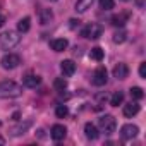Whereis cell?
Segmentation results:
<instances>
[{
    "label": "cell",
    "instance_id": "6da1fadb",
    "mask_svg": "<svg viewBox=\"0 0 146 146\" xmlns=\"http://www.w3.org/2000/svg\"><path fill=\"white\" fill-rule=\"evenodd\" d=\"M23 93V86H19L14 81H2L0 83V98L2 100H11L17 98Z\"/></svg>",
    "mask_w": 146,
    "mask_h": 146
},
{
    "label": "cell",
    "instance_id": "7a4b0ae2",
    "mask_svg": "<svg viewBox=\"0 0 146 146\" xmlns=\"http://www.w3.org/2000/svg\"><path fill=\"white\" fill-rule=\"evenodd\" d=\"M19 41H21V36L16 31H5L0 35V46L4 50H12Z\"/></svg>",
    "mask_w": 146,
    "mask_h": 146
},
{
    "label": "cell",
    "instance_id": "3957f363",
    "mask_svg": "<svg viewBox=\"0 0 146 146\" xmlns=\"http://www.w3.org/2000/svg\"><path fill=\"white\" fill-rule=\"evenodd\" d=\"M98 125H100V129H102L105 134H112V132H115L117 120H115L113 115H102V117L98 119Z\"/></svg>",
    "mask_w": 146,
    "mask_h": 146
},
{
    "label": "cell",
    "instance_id": "277c9868",
    "mask_svg": "<svg viewBox=\"0 0 146 146\" xmlns=\"http://www.w3.org/2000/svg\"><path fill=\"white\" fill-rule=\"evenodd\" d=\"M102 33H103L102 24L91 23V24H88V26L81 31V36H84V38H88V40H98V38L102 36Z\"/></svg>",
    "mask_w": 146,
    "mask_h": 146
},
{
    "label": "cell",
    "instance_id": "5b68a950",
    "mask_svg": "<svg viewBox=\"0 0 146 146\" xmlns=\"http://www.w3.org/2000/svg\"><path fill=\"white\" fill-rule=\"evenodd\" d=\"M19 64H21V57L17 53H5L2 58H0V65L4 69H7V70H12V69L19 67Z\"/></svg>",
    "mask_w": 146,
    "mask_h": 146
},
{
    "label": "cell",
    "instance_id": "8992f818",
    "mask_svg": "<svg viewBox=\"0 0 146 146\" xmlns=\"http://www.w3.org/2000/svg\"><path fill=\"white\" fill-rule=\"evenodd\" d=\"M93 84L95 86H105L107 84V81H108V72H107V69L103 67V65H100L95 72H93Z\"/></svg>",
    "mask_w": 146,
    "mask_h": 146
},
{
    "label": "cell",
    "instance_id": "52a82bcc",
    "mask_svg": "<svg viewBox=\"0 0 146 146\" xmlns=\"http://www.w3.org/2000/svg\"><path fill=\"white\" fill-rule=\"evenodd\" d=\"M137 132H139V127L134 125V124H125V125L120 127V137L125 139V141L127 139H134L137 136Z\"/></svg>",
    "mask_w": 146,
    "mask_h": 146
},
{
    "label": "cell",
    "instance_id": "ba28073f",
    "mask_svg": "<svg viewBox=\"0 0 146 146\" xmlns=\"http://www.w3.org/2000/svg\"><path fill=\"white\" fill-rule=\"evenodd\" d=\"M50 136H52L53 141H62V139H65V136H67V129H65L62 124H55V125H52V129H50Z\"/></svg>",
    "mask_w": 146,
    "mask_h": 146
},
{
    "label": "cell",
    "instance_id": "9c48e42d",
    "mask_svg": "<svg viewBox=\"0 0 146 146\" xmlns=\"http://www.w3.org/2000/svg\"><path fill=\"white\" fill-rule=\"evenodd\" d=\"M60 70H62V74H64L65 78H70V76L76 72V64H74V60H62V62H60Z\"/></svg>",
    "mask_w": 146,
    "mask_h": 146
},
{
    "label": "cell",
    "instance_id": "30bf717a",
    "mask_svg": "<svg viewBox=\"0 0 146 146\" xmlns=\"http://www.w3.org/2000/svg\"><path fill=\"white\" fill-rule=\"evenodd\" d=\"M129 76V67H127V64H117L115 67H113V78L115 79H125Z\"/></svg>",
    "mask_w": 146,
    "mask_h": 146
},
{
    "label": "cell",
    "instance_id": "8fae6325",
    "mask_svg": "<svg viewBox=\"0 0 146 146\" xmlns=\"http://www.w3.org/2000/svg\"><path fill=\"white\" fill-rule=\"evenodd\" d=\"M137 112H139V103L136 100L131 102V103H127V105H124V115L127 119H132L134 115H137Z\"/></svg>",
    "mask_w": 146,
    "mask_h": 146
},
{
    "label": "cell",
    "instance_id": "7c38bea8",
    "mask_svg": "<svg viewBox=\"0 0 146 146\" xmlns=\"http://www.w3.org/2000/svg\"><path fill=\"white\" fill-rule=\"evenodd\" d=\"M31 120H26V122H21V124H17L16 127H12L11 129V134L12 136H23V134H26L28 132V129L31 127Z\"/></svg>",
    "mask_w": 146,
    "mask_h": 146
},
{
    "label": "cell",
    "instance_id": "4fadbf2b",
    "mask_svg": "<svg viewBox=\"0 0 146 146\" xmlns=\"http://www.w3.org/2000/svg\"><path fill=\"white\" fill-rule=\"evenodd\" d=\"M50 46H52L53 52H64V50H67L69 41L65 38H57V40H52L50 41Z\"/></svg>",
    "mask_w": 146,
    "mask_h": 146
},
{
    "label": "cell",
    "instance_id": "5bb4252c",
    "mask_svg": "<svg viewBox=\"0 0 146 146\" xmlns=\"http://www.w3.org/2000/svg\"><path fill=\"white\" fill-rule=\"evenodd\" d=\"M84 134H86V137H88V139H91V141L98 139V136H100V132H98L96 125H93L91 122H86V124H84Z\"/></svg>",
    "mask_w": 146,
    "mask_h": 146
},
{
    "label": "cell",
    "instance_id": "9a60e30c",
    "mask_svg": "<svg viewBox=\"0 0 146 146\" xmlns=\"http://www.w3.org/2000/svg\"><path fill=\"white\" fill-rule=\"evenodd\" d=\"M93 2H95V0H78L76 5H74V9H76V12L83 14V12H86L88 9H91Z\"/></svg>",
    "mask_w": 146,
    "mask_h": 146
},
{
    "label": "cell",
    "instance_id": "2e32d148",
    "mask_svg": "<svg viewBox=\"0 0 146 146\" xmlns=\"http://www.w3.org/2000/svg\"><path fill=\"white\" fill-rule=\"evenodd\" d=\"M127 17H129V14H127V12H122V14H115V16L112 17V24H113L115 28H122V26L127 23Z\"/></svg>",
    "mask_w": 146,
    "mask_h": 146
},
{
    "label": "cell",
    "instance_id": "e0dca14e",
    "mask_svg": "<svg viewBox=\"0 0 146 146\" xmlns=\"http://www.w3.org/2000/svg\"><path fill=\"white\" fill-rule=\"evenodd\" d=\"M40 78L38 76H35V74H28L24 79H23V84L26 86V88H36L38 84H40Z\"/></svg>",
    "mask_w": 146,
    "mask_h": 146
},
{
    "label": "cell",
    "instance_id": "ac0fdd59",
    "mask_svg": "<svg viewBox=\"0 0 146 146\" xmlns=\"http://www.w3.org/2000/svg\"><path fill=\"white\" fill-rule=\"evenodd\" d=\"M52 19H53L52 9H41L40 11V23L41 24H48V23H52Z\"/></svg>",
    "mask_w": 146,
    "mask_h": 146
},
{
    "label": "cell",
    "instance_id": "d6986e66",
    "mask_svg": "<svg viewBox=\"0 0 146 146\" xmlns=\"http://www.w3.org/2000/svg\"><path fill=\"white\" fill-rule=\"evenodd\" d=\"M31 28V19L29 17H23L19 23H17V31L19 33H28Z\"/></svg>",
    "mask_w": 146,
    "mask_h": 146
},
{
    "label": "cell",
    "instance_id": "ffe728a7",
    "mask_svg": "<svg viewBox=\"0 0 146 146\" xmlns=\"http://www.w3.org/2000/svg\"><path fill=\"white\" fill-rule=\"evenodd\" d=\"M90 57H91L93 60H96V62H102V60H103V57H105V52H103L100 46H95V48H91Z\"/></svg>",
    "mask_w": 146,
    "mask_h": 146
},
{
    "label": "cell",
    "instance_id": "44dd1931",
    "mask_svg": "<svg viewBox=\"0 0 146 146\" xmlns=\"http://www.w3.org/2000/svg\"><path fill=\"white\" fill-rule=\"evenodd\" d=\"M122 102H124V93L122 91H115L112 95V98H110V105L112 107H119V105H122Z\"/></svg>",
    "mask_w": 146,
    "mask_h": 146
},
{
    "label": "cell",
    "instance_id": "7402d4cb",
    "mask_svg": "<svg viewBox=\"0 0 146 146\" xmlns=\"http://www.w3.org/2000/svg\"><path fill=\"white\" fill-rule=\"evenodd\" d=\"M129 93H131V98L136 100V102H137V100H143V96H144V91H143L139 86H132V88L129 90Z\"/></svg>",
    "mask_w": 146,
    "mask_h": 146
},
{
    "label": "cell",
    "instance_id": "603a6c76",
    "mask_svg": "<svg viewBox=\"0 0 146 146\" xmlns=\"http://www.w3.org/2000/svg\"><path fill=\"white\" fill-rule=\"evenodd\" d=\"M125 40H127V33H125L122 28L113 33V43H119V45H120V43H124Z\"/></svg>",
    "mask_w": 146,
    "mask_h": 146
},
{
    "label": "cell",
    "instance_id": "cb8c5ba5",
    "mask_svg": "<svg viewBox=\"0 0 146 146\" xmlns=\"http://www.w3.org/2000/svg\"><path fill=\"white\" fill-rule=\"evenodd\" d=\"M53 88H55L57 91H64V90L67 88V81H65L64 78H57V79L53 81Z\"/></svg>",
    "mask_w": 146,
    "mask_h": 146
},
{
    "label": "cell",
    "instance_id": "d4e9b609",
    "mask_svg": "<svg viewBox=\"0 0 146 146\" xmlns=\"http://www.w3.org/2000/svg\"><path fill=\"white\" fill-rule=\"evenodd\" d=\"M67 113H69V108H67L65 105H57V108H55V115H57L58 119L67 117Z\"/></svg>",
    "mask_w": 146,
    "mask_h": 146
},
{
    "label": "cell",
    "instance_id": "484cf974",
    "mask_svg": "<svg viewBox=\"0 0 146 146\" xmlns=\"http://www.w3.org/2000/svg\"><path fill=\"white\" fill-rule=\"evenodd\" d=\"M100 9H103V11L113 9V0H100Z\"/></svg>",
    "mask_w": 146,
    "mask_h": 146
},
{
    "label": "cell",
    "instance_id": "4316f807",
    "mask_svg": "<svg viewBox=\"0 0 146 146\" xmlns=\"http://www.w3.org/2000/svg\"><path fill=\"white\" fill-rule=\"evenodd\" d=\"M139 76H141L143 79L146 78V62H143V64L139 65Z\"/></svg>",
    "mask_w": 146,
    "mask_h": 146
},
{
    "label": "cell",
    "instance_id": "83f0119b",
    "mask_svg": "<svg viewBox=\"0 0 146 146\" xmlns=\"http://www.w3.org/2000/svg\"><path fill=\"white\" fill-rule=\"evenodd\" d=\"M69 23H70V24H69V26H70V28H72V29H74V28H78V26H79V23H81V21H79V19H70V21H69Z\"/></svg>",
    "mask_w": 146,
    "mask_h": 146
},
{
    "label": "cell",
    "instance_id": "f1b7e54d",
    "mask_svg": "<svg viewBox=\"0 0 146 146\" xmlns=\"http://www.w3.org/2000/svg\"><path fill=\"white\" fill-rule=\"evenodd\" d=\"M4 24H5V17H4V16H0V28H2Z\"/></svg>",
    "mask_w": 146,
    "mask_h": 146
},
{
    "label": "cell",
    "instance_id": "f546056e",
    "mask_svg": "<svg viewBox=\"0 0 146 146\" xmlns=\"http://www.w3.org/2000/svg\"><path fill=\"white\" fill-rule=\"evenodd\" d=\"M12 117H14V120H19V112H16V113H14Z\"/></svg>",
    "mask_w": 146,
    "mask_h": 146
},
{
    "label": "cell",
    "instance_id": "4dcf8cb0",
    "mask_svg": "<svg viewBox=\"0 0 146 146\" xmlns=\"http://www.w3.org/2000/svg\"><path fill=\"white\" fill-rule=\"evenodd\" d=\"M4 144H5V139H4L2 136H0V146H4Z\"/></svg>",
    "mask_w": 146,
    "mask_h": 146
},
{
    "label": "cell",
    "instance_id": "1f68e13d",
    "mask_svg": "<svg viewBox=\"0 0 146 146\" xmlns=\"http://www.w3.org/2000/svg\"><path fill=\"white\" fill-rule=\"evenodd\" d=\"M0 9H2V2H0Z\"/></svg>",
    "mask_w": 146,
    "mask_h": 146
},
{
    "label": "cell",
    "instance_id": "d6a6232c",
    "mask_svg": "<svg viewBox=\"0 0 146 146\" xmlns=\"http://www.w3.org/2000/svg\"><path fill=\"white\" fill-rule=\"evenodd\" d=\"M52 2H57V0H52Z\"/></svg>",
    "mask_w": 146,
    "mask_h": 146
},
{
    "label": "cell",
    "instance_id": "836d02e7",
    "mask_svg": "<svg viewBox=\"0 0 146 146\" xmlns=\"http://www.w3.org/2000/svg\"><path fill=\"white\" fill-rule=\"evenodd\" d=\"M124 2H127V0H124Z\"/></svg>",
    "mask_w": 146,
    "mask_h": 146
}]
</instances>
